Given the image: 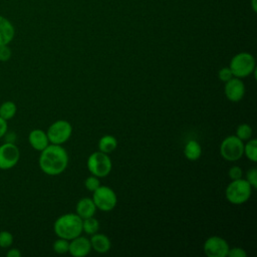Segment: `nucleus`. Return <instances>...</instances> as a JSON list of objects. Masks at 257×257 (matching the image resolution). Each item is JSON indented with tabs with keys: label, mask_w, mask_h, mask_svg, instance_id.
Listing matches in <instances>:
<instances>
[{
	"label": "nucleus",
	"mask_w": 257,
	"mask_h": 257,
	"mask_svg": "<svg viewBox=\"0 0 257 257\" xmlns=\"http://www.w3.org/2000/svg\"><path fill=\"white\" fill-rule=\"evenodd\" d=\"M68 248H69V240H66L63 238L56 239L52 244V249L57 254L68 253Z\"/></svg>",
	"instance_id": "obj_23"
},
{
	"label": "nucleus",
	"mask_w": 257,
	"mask_h": 257,
	"mask_svg": "<svg viewBox=\"0 0 257 257\" xmlns=\"http://www.w3.org/2000/svg\"><path fill=\"white\" fill-rule=\"evenodd\" d=\"M28 143L31 146V148L37 152L43 151L50 144L46 132L40 128H34L29 133Z\"/></svg>",
	"instance_id": "obj_13"
},
{
	"label": "nucleus",
	"mask_w": 257,
	"mask_h": 257,
	"mask_svg": "<svg viewBox=\"0 0 257 257\" xmlns=\"http://www.w3.org/2000/svg\"><path fill=\"white\" fill-rule=\"evenodd\" d=\"M92 201L97 210L102 212L112 211L117 203L115 192L107 186H99L92 192Z\"/></svg>",
	"instance_id": "obj_6"
},
{
	"label": "nucleus",
	"mask_w": 257,
	"mask_h": 257,
	"mask_svg": "<svg viewBox=\"0 0 257 257\" xmlns=\"http://www.w3.org/2000/svg\"><path fill=\"white\" fill-rule=\"evenodd\" d=\"M68 160V154L62 145L49 144L40 152L38 165L44 174L48 176H57L66 170Z\"/></svg>",
	"instance_id": "obj_1"
},
{
	"label": "nucleus",
	"mask_w": 257,
	"mask_h": 257,
	"mask_svg": "<svg viewBox=\"0 0 257 257\" xmlns=\"http://www.w3.org/2000/svg\"><path fill=\"white\" fill-rule=\"evenodd\" d=\"M11 56H12V50L9 44L0 45V61L6 62L11 58Z\"/></svg>",
	"instance_id": "obj_27"
},
{
	"label": "nucleus",
	"mask_w": 257,
	"mask_h": 257,
	"mask_svg": "<svg viewBox=\"0 0 257 257\" xmlns=\"http://www.w3.org/2000/svg\"><path fill=\"white\" fill-rule=\"evenodd\" d=\"M244 143L235 135L226 137L220 145V155L228 162H235L243 156Z\"/></svg>",
	"instance_id": "obj_8"
},
{
	"label": "nucleus",
	"mask_w": 257,
	"mask_h": 257,
	"mask_svg": "<svg viewBox=\"0 0 257 257\" xmlns=\"http://www.w3.org/2000/svg\"><path fill=\"white\" fill-rule=\"evenodd\" d=\"M53 231L58 238L71 240L82 233V219L76 213L63 214L55 220Z\"/></svg>",
	"instance_id": "obj_2"
},
{
	"label": "nucleus",
	"mask_w": 257,
	"mask_h": 257,
	"mask_svg": "<svg viewBox=\"0 0 257 257\" xmlns=\"http://www.w3.org/2000/svg\"><path fill=\"white\" fill-rule=\"evenodd\" d=\"M252 8L253 11H256V0H252Z\"/></svg>",
	"instance_id": "obj_34"
},
{
	"label": "nucleus",
	"mask_w": 257,
	"mask_h": 257,
	"mask_svg": "<svg viewBox=\"0 0 257 257\" xmlns=\"http://www.w3.org/2000/svg\"><path fill=\"white\" fill-rule=\"evenodd\" d=\"M90 245H91V250H94L95 252L99 254L106 253L110 250L111 248V242L109 238L101 233H94L90 235L89 238Z\"/></svg>",
	"instance_id": "obj_14"
},
{
	"label": "nucleus",
	"mask_w": 257,
	"mask_h": 257,
	"mask_svg": "<svg viewBox=\"0 0 257 257\" xmlns=\"http://www.w3.org/2000/svg\"><path fill=\"white\" fill-rule=\"evenodd\" d=\"M184 155L189 161H197L202 155V148L200 144L195 140H190L187 142L184 148Z\"/></svg>",
	"instance_id": "obj_17"
},
{
	"label": "nucleus",
	"mask_w": 257,
	"mask_h": 257,
	"mask_svg": "<svg viewBox=\"0 0 257 257\" xmlns=\"http://www.w3.org/2000/svg\"><path fill=\"white\" fill-rule=\"evenodd\" d=\"M8 132V122L6 119L0 116V139H2Z\"/></svg>",
	"instance_id": "obj_31"
},
{
	"label": "nucleus",
	"mask_w": 257,
	"mask_h": 257,
	"mask_svg": "<svg viewBox=\"0 0 257 257\" xmlns=\"http://www.w3.org/2000/svg\"><path fill=\"white\" fill-rule=\"evenodd\" d=\"M75 211H76V214L81 219H85V218L94 216L96 212V207L91 198L84 197L76 203Z\"/></svg>",
	"instance_id": "obj_16"
},
{
	"label": "nucleus",
	"mask_w": 257,
	"mask_h": 257,
	"mask_svg": "<svg viewBox=\"0 0 257 257\" xmlns=\"http://www.w3.org/2000/svg\"><path fill=\"white\" fill-rule=\"evenodd\" d=\"M87 169L90 175H93L97 178H104L111 172L112 163L109 158V155L104 154L100 151L93 152L89 155L86 162Z\"/></svg>",
	"instance_id": "obj_5"
},
{
	"label": "nucleus",
	"mask_w": 257,
	"mask_h": 257,
	"mask_svg": "<svg viewBox=\"0 0 257 257\" xmlns=\"http://www.w3.org/2000/svg\"><path fill=\"white\" fill-rule=\"evenodd\" d=\"M224 93L228 100L232 102H238L245 95V84L241 78L232 77L225 82Z\"/></svg>",
	"instance_id": "obj_11"
},
{
	"label": "nucleus",
	"mask_w": 257,
	"mask_h": 257,
	"mask_svg": "<svg viewBox=\"0 0 257 257\" xmlns=\"http://www.w3.org/2000/svg\"><path fill=\"white\" fill-rule=\"evenodd\" d=\"M252 190L253 188L245 179L232 180L226 187L225 197L233 205H242L250 199Z\"/></svg>",
	"instance_id": "obj_3"
},
{
	"label": "nucleus",
	"mask_w": 257,
	"mask_h": 257,
	"mask_svg": "<svg viewBox=\"0 0 257 257\" xmlns=\"http://www.w3.org/2000/svg\"><path fill=\"white\" fill-rule=\"evenodd\" d=\"M227 256L228 257H246L247 252L241 247H233V248H229Z\"/></svg>",
	"instance_id": "obj_30"
},
{
	"label": "nucleus",
	"mask_w": 257,
	"mask_h": 257,
	"mask_svg": "<svg viewBox=\"0 0 257 257\" xmlns=\"http://www.w3.org/2000/svg\"><path fill=\"white\" fill-rule=\"evenodd\" d=\"M13 235L11 232L7 230L0 231V248L8 249L13 244Z\"/></svg>",
	"instance_id": "obj_24"
},
{
	"label": "nucleus",
	"mask_w": 257,
	"mask_h": 257,
	"mask_svg": "<svg viewBox=\"0 0 257 257\" xmlns=\"http://www.w3.org/2000/svg\"><path fill=\"white\" fill-rule=\"evenodd\" d=\"M72 134V125L68 120L58 119L52 122L46 131L48 141L53 145H63Z\"/></svg>",
	"instance_id": "obj_7"
},
{
	"label": "nucleus",
	"mask_w": 257,
	"mask_h": 257,
	"mask_svg": "<svg viewBox=\"0 0 257 257\" xmlns=\"http://www.w3.org/2000/svg\"><path fill=\"white\" fill-rule=\"evenodd\" d=\"M218 77H219V79H220L222 82L225 83L226 81H228L229 79H231V78L234 77V76H233V73H232L230 67L227 66V67H222V68L218 71Z\"/></svg>",
	"instance_id": "obj_28"
},
{
	"label": "nucleus",
	"mask_w": 257,
	"mask_h": 257,
	"mask_svg": "<svg viewBox=\"0 0 257 257\" xmlns=\"http://www.w3.org/2000/svg\"><path fill=\"white\" fill-rule=\"evenodd\" d=\"M15 36V28L12 22L0 15V45L10 44Z\"/></svg>",
	"instance_id": "obj_15"
},
{
	"label": "nucleus",
	"mask_w": 257,
	"mask_h": 257,
	"mask_svg": "<svg viewBox=\"0 0 257 257\" xmlns=\"http://www.w3.org/2000/svg\"><path fill=\"white\" fill-rule=\"evenodd\" d=\"M21 255H22V253L18 248L9 247L7 252H6L7 257H21Z\"/></svg>",
	"instance_id": "obj_32"
},
{
	"label": "nucleus",
	"mask_w": 257,
	"mask_h": 257,
	"mask_svg": "<svg viewBox=\"0 0 257 257\" xmlns=\"http://www.w3.org/2000/svg\"><path fill=\"white\" fill-rule=\"evenodd\" d=\"M117 147V140L111 135H104L98 141V151L104 154H111Z\"/></svg>",
	"instance_id": "obj_18"
},
{
	"label": "nucleus",
	"mask_w": 257,
	"mask_h": 257,
	"mask_svg": "<svg viewBox=\"0 0 257 257\" xmlns=\"http://www.w3.org/2000/svg\"><path fill=\"white\" fill-rule=\"evenodd\" d=\"M245 180L251 185V187L253 189L257 188V170H256V168H251L249 171H247Z\"/></svg>",
	"instance_id": "obj_26"
},
{
	"label": "nucleus",
	"mask_w": 257,
	"mask_h": 257,
	"mask_svg": "<svg viewBox=\"0 0 257 257\" xmlns=\"http://www.w3.org/2000/svg\"><path fill=\"white\" fill-rule=\"evenodd\" d=\"M20 160V150L15 143L0 145V170L7 171L14 168Z\"/></svg>",
	"instance_id": "obj_9"
},
{
	"label": "nucleus",
	"mask_w": 257,
	"mask_h": 257,
	"mask_svg": "<svg viewBox=\"0 0 257 257\" xmlns=\"http://www.w3.org/2000/svg\"><path fill=\"white\" fill-rule=\"evenodd\" d=\"M17 112L16 103L12 100H6L0 104V116L7 121L12 119Z\"/></svg>",
	"instance_id": "obj_19"
},
{
	"label": "nucleus",
	"mask_w": 257,
	"mask_h": 257,
	"mask_svg": "<svg viewBox=\"0 0 257 257\" xmlns=\"http://www.w3.org/2000/svg\"><path fill=\"white\" fill-rule=\"evenodd\" d=\"M91 251V245L88 238L84 236H77L69 240L68 253L73 257H84Z\"/></svg>",
	"instance_id": "obj_12"
},
{
	"label": "nucleus",
	"mask_w": 257,
	"mask_h": 257,
	"mask_svg": "<svg viewBox=\"0 0 257 257\" xmlns=\"http://www.w3.org/2000/svg\"><path fill=\"white\" fill-rule=\"evenodd\" d=\"M100 186V182H99V178L90 175L89 177H87L84 180V187L87 191L89 192H93L94 190H96L98 187Z\"/></svg>",
	"instance_id": "obj_25"
},
{
	"label": "nucleus",
	"mask_w": 257,
	"mask_h": 257,
	"mask_svg": "<svg viewBox=\"0 0 257 257\" xmlns=\"http://www.w3.org/2000/svg\"><path fill=\"white\" fill-rule=\"evenodd\" d=\"M228 242L220 236H211L204 242L203 250L208 257H226L229 251Z\"/></svg>",
	"instance_id": "obj_10"
},
{
	"label": "nucleus",
	"mask_w": 257,
	"mask_h": 257,
	"mask_svg": "<svg viewBox=\"0 0 257 257\" xmlns=\"http://www.w3.org/2000/svg\"><path fill=\"white\" fill-rule=\"evenodd\" d=\"M3 138H5V142H7V143H15L16 135L14 133H8L7 132Z\"/></svg>",
	"instance_id": "obj_33"
},
{
	"label": "nucleus",
	"mask_w": 257,
	"mask_h": 257,
	"mask_svg": "<svg viewBox=\"0 0 257 257\" xmlns=\"http://www.w3.org/2000/svg\"><path fill=\"white\" fill-rule=\"evenodd\" d=\"M228 176L230 178V180H238L241 179L243 176V172L242 169L239 166H233L229 169L228 171Z\"/></svg>",
	"instance_id": "obj_29"
},
{
	"label": "nucleus",
	"mask_w": 257,
	"mask_h": 257,
	"mask_svg": "<svg viewBox=\"0 0 257 257\" xmlns=\"http://www.w3.org/2000/svg\"><path fill=\"white\" fill-rule=\"evenodd\" d=\"M229 67L234 77H247L256 71L255 58L249 52H239L231 58Z\"/></svg>",
	"instance_id": "obj_4"
},
{
	"label": "nucleus",
	"mask_w": 257,
	"mask_h": 257,
	"mask_svg": "<svg viewBox=\"0 0 257 257\" xmlns=\"http://www.w3.org/2000/svg\"><path fill=\"white\" fill-rule=\"evenodd\" d=\"M243 155L245 157L255 163L257 161V140L256 139H249L246 144H244L243 148Z\"/></svg>",
	"instance_id": "obj_20"
},
{
	"label": "nucleus",
	"mask_w": 257,
	"mask_h": 257,
	"mask_svg": "<svg viewBox=\"0 0 257 257\" xmlns=\"http://www.w3.org/2000/svg\"><path fill=\"white\" fill-rule=\"evenodd\" d=\"M252 134H253V131H252V127L250 124L241 123L237 126L235 136L244 142V141H248L249 139H251Z\"/></svg>",
	"instance_id": "obj_22"
},
{
	"label": "nucleus",
	"mask_w": 257,
	"mask_h": 257,
	"mask_svg": "<svg viewBox=\"0 0 257 257\" xmlns=\"http://www.w3.org/2000/svg\"><path fill=\"white\" fill-rule=\"evenodd\" d=\"M99 230V222L93 216L82 219V232L87 235H92Z\"/></svg>",
	"instance_id": "obj_21"
}]
</instances>
